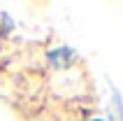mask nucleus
Wrapping results in <instances>:
<instances>
[{
	"label": "nucleus",
	"instance_id": "obj_1",
	"mask_svg": "<svg viewBox=\"0 0 123 121\" xmlns=\"http://www.w3.org/2000/svg\"><path fill=\"white\" fill-rule=\"evenodd\" d=\"M47 60L56 70H65V67H70L77 60V54H74V49H70V47H56L47 54Z\"/></svg>",
	"mask_w": 123,
	"mask_h": 121
},
{
	"label": "nucleus",
	"instance_id": "obj_2",
	"mask_svg": "<svg viewBox=\"0 0 123 121\" xmlns=\"http://www.w3.org/2000/svg\"><path fill=\"white\" fill-rule=\"evenodd\" d=\"M84 121H105V119H84Z\"/></svg>",
	"mask_w": 123,
	"mask_h": 121
}]
</instances>
